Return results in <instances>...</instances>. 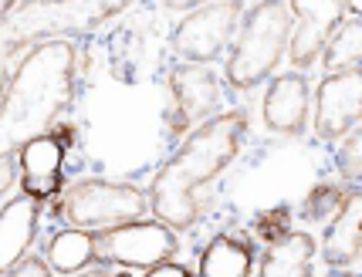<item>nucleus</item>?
Instances as JSON below:
<instances>
[{
    "label": "nucleus",
    "mask_w": 362,
    "mask_h": 277,
    "mask_svg": "<svg viewBox=\"0 0 362 277\" xmlns=\"http://www.w3.org/2000/svg\"><path fill=\"white\" fill-rule=\"evenodd\" d=\"M349 189L352 186H339V183H318L308 196H305V203H301V213H305V220H312V223H329L332 216L342 210V203H346Z\"/></svg>",
    "instance_id": "nucleus-19"
},
{
    "label": "nucleus",
    "mask_w": 362,
    "mask_h": 277,
    "mask_svg": "<svg viewBox=\"0 0 362 277\" xmlns=\"http://www.w3.org/2000/svg\"><path fill=\"white\" fill-rule=\"evenodd\" d=\"M335 163H339V172H342V179L349 186H359V179H362V132L359 129H352L346 136V142L339 146Z\"/></svg>",
    "instance_id": "nucleus-20"
},
{
    "label": "nucleus",
    "mask_w": 362,
    "mask_h": 277,
    "mask_svg": "<svg viewBox=\"0 0 362 277\" xmlns=\"http://www.w3.org/2000/svg\"><path fill=\"white\" fill-rule=\"evenodd\" d=\"M4 277H51V267H47L45 257H37V254H28L21 264H14L11 271Z\"/></svg>",
    "instance_id": "nucleus-22"
},
{
    "label": "nucleus",
    "mask_w": 362,
    "mask_h": 277,
    "mask_svg": "<svg viewBox=\"0 0 362 277\" xmlns=\"http://www.w3.org/2000/svg\"><path fill=\"white\" fill-rule=\"evenodd\" d=\"M362 71L325 75L315 92V132L318 138H342L359 125Z\"/></svg>",
    "instance_id": "nucleus-9"
},
{
    "label": "nucleus",
    "mask_w": 362,
    "mask_h": 277,
    "mask_svg": "<svg viewBox=\"0 0 362 277\" xmlns=\"http://www.w3.org/2000/svg\"><path fill=\"white\" fill-rule=\"evenodd\" d=\"M146 277H193L183 267V264H173V261H163V264H156V267H149V274Z\"/></svg>",
    "instance_id": "nucleus-24"
},
{
    "label": "nucleus",
    "mask_w": 362,
    "mask_h": 277,
    "mask_svg": "<svg viewBox=\"0 0 362 277\" xmlns=\"http://www.w3.org/2000/svg\"><path fill=\"white\" fill-rule=\"evenodd\" d=\"M329 277H356V274H349V271H332Z\"/></svg>",
    "instance_id": "nucleus-27"
},
{
    "label": "nucleus",
    "mask_w": 362,
    "mask_h": 277,
    "mask_svg": "<svg viewBox=\"0 0 362 277\" xmlns=\"http://www.w3.org/2000/svg\"><path fill=\"white\" fill-rule=\"evenodd\" d=\"M240 17H244V28L227 58V85L237 92H247L278 68L281 54L288 51L295 17L288 11V4H254Z\"/></svg>",
    "instance_id": "nucleus-4"
},
{
    "label": "nucleus",
    "mask_w": 362,
    "mask_h": 277,
    "mask_svg": "<svg viewBox=\"0 0 362 277\" xmlns=\"http://www.w3.org/2000/svg\"><path fill=\"white\" fill-rule=\"evenodd\" d=\"M315 237L305 230H288L268 244L257 277H315L312 274V257H315Z\"/></svg>",
    "instance_id": "nucleus-15"
},
{
    "label": "nucleus",
    "mask_w": 362,
    "mask_h": 277,
    "mask_svg": "<svg viewBox=\"0 0 362 277\" xmlns=\"http://www.w3.org/2000/svg\"><path fill=\"white\" fill-rule=\"evenodd\" d=\"M68 277H112V271L105 267V264H98V267H85V271H78V274H68Z\"/></svg>",
    "instance_id": "nucleus-25"
},
{
    "label": "nucleus",
    "mask_w": 362,
    "mask_h": 277,
    "mask_svg": "<svg viewBox=\"0 0 362 277\" xmlns=\"http://www.w3.org/2000/svg\"><path fill=\"white\" fill-rule=\"evenodd\" d=\"M45 261L58 274H78L92 264V233L85 230H58L45 250Z\"/></svg>",
    "instance_id": "nucleus-18"
},
{
    "label": "nucleus",
    "mask_w": 362,
    "mask_h": 277,
    "mask_svg": "<svg viewBox=\"0 0 362 277\" xmlns=\"http://www.w3.org/2000/svg\"><path fill=\"white\" fill-rule=\"evenodd\" d=\"M244 136H247V115L240 108L217 112L163 163L146 193L149 210L163 227L189 230L197 223L200 216L197 193L234 163L237 153L244 149Z\"/></svg>",
    "instance_id": "nucleus-2"
},
{
    "label": "nucleus",
    "mask_w": 362,
    "mask_h": 277,
    "mask_svg": "<svg viewBox=\"0 0 362 277\" xmlns=\"http://www.w3.org/2000/svg\"><path fill=\"white\" fill-rule=\"evenodd\" d=\"M180 240L176 230L163 227L159 220H132L109 230L92 233V261L98 264H122V267H156L173 261Z\"/></svg>",
    "instance_id": "nucleus-6"
},
{
    "label": "nucleus",
    "mask_w": 362,
    "mask_h": 277,
    "mask_svg": "<svg viewBox=\"0 0 362 277\" xmlns=\"http://www.w3.org/2000/svg\"><path fill=\"white\" fill-rule=\"evenodd\" d=\"M122 7L129 4H14L0 24V92L17 61L31 47L51 41L47 34H85Z\"/></svg>",
    "instance_id": "nucleus-3"
},
{
    "label": "nucleus",
    "mask_w": 362,
    "mask_h": 277,
    "mask_svg": "<svg viewBox=\"0 0 362 277\" xmlns=\"http://www.w3.org/2000/svg\"><path fill=\"white\" fill-rule=\"evenodd\" d=\"M146 193L129 183H112V179H81L54 196L51 216L68 223L71 230H109L119 223H132L146 216Z\"/></svg>",
    "instance_id": "nucleus-5"
},
{
    "label": "nucleus",
    "mask_w": 362,
    "mask_h": 277,
    "mask_svg": "<svg viewBox=\"0 0 362 277\" xmlns=\"http://www.w3.org/2000/svg\"><path fill=\"white\" fill-rule=\"evenodd\" d=\"M41 220V203L31 196H14L0 206V277L28 257Z\"/></svg>",
    "instance_id": "nucleus-13"
},
{
    "label": "nucleus",
    "mask_w": 362,
    "mask_h": 277,
    "mask_svg": "<svg viewBox=\"0 0 362 277\" xmlns=\"http://www.w3.org/2000/svg\"><path fill=\"white\" fill-rule=\"evenodd\" d=\"M362 64V20L359 7H352L342 24L329 34V41L322 47V68L325 75H346V71H359Z\"/></svg>",
    "instance_id": "nucleus-16"
},
{
    "label": "nucleus",
    "mask_w": 362,
    "mask_h": 277,
    "mask_svg": "<svg viewBox=\"0 0 362 277\" xmlns=\"http://www.w3.org/2000/svg\"><path fill=\"white\" fill-rule=\"evenodd\" d=\"M170 132L183 136L187 129H200L221 112V78L210 64H176L170 71Z\"/></svg>",
    "instance_id": "nucleus-8"
},
{
    "label": "nucleus",
    "mask_w": 362,
    "mask_h": 277,
    "mask_svg": "<svg viewBox=\"0 0 362 277\" xmlns=\"http://www.w3.org/2000/svg\"><path fill=\"white\" fill-rule=\"evenodd\" d=\"M78 92V51L64 37L31 47L0 92V159L17 155L31 138L51 136Z\"/></svg>",
    "instance_id": "nucleus-1"
},
{
    "label": "nucleus",
    "mask_w": 362,
    "mask_h": 277,
    "mask_svg": "<svg viewBox=\"0 0 362 277\" xmlns=\"http://www.w3.org/2000/svg\"><path fill=\"white\" fill-rule=\"evenodd\" d=\"M17 179L24 196L45 203L58 196L64 189V149L54 136H37L31 138L21 153H17Z\"/></svg>",
    "instance_id": "nucleus-11"
},
{
    "label": "nucleus",
    "mask_w": 362,
    "mask_h": 277,
    "mask_svg": "<svg viewBox=\"0 0 362 277\" xmlns=\"http://www.w3.org/2000/svg\"><path fill=\"white\" fill-rule=\"evenodd\" d=\"M112 277H132V274H112Z\"/></svg>",
    "instance_id": "nucleus-28"
},
{
    "label": "nucleus",
    "mask_w": 362,
    "mask_h": 277,
    "mask_svg": "<svg viewBox=\"0 0 362 277\" xmlns=\"http://www.w3.org/2000/svg\"><path fill=\"white\" fill-rule=\"evenodd\" d=\"M11 7H14V4H11V0H0V24H4V20H7V14H11Z\"/></svg>",
    "instance_id": "nucleus-26"
},
{
    "label": "nucleus",
    "mask_w": 362,
    "mask_h": 277,
    "mask_svg": "<svg viewBox=\"0 0 362 277\" xmlns=\"http://www.w3.org/2000/svg\"><path fill=\"white\" fill-rule=\"evenodd\" d=\"M362 250V193L359 186L349 189L342 210L329 220L325 227V237H322V257L332 271H342V267H352L359 261Z\"/></svg>",
    "instance_id": "nucleus-14"
},
{
    "label": "nucleus",
    "mask_w": 362,
    "mask_h": 277,
    "mask_svg": "<svg viewBox=\"0 0 362 277\" xmlns=\"http://www.w3.org/2000/svg\"><path fill=\"white\" fill-rule=\"evenodd\" d=\"M17 155H11V159H0V196H7L11 193V186L17 183Z\"/></svg>",
    "instance_id": "nucleus-23"
},
{
    "label": "nucleus",
    "mask_w": 362,
    "mask_h": 277,
    "mask_svg": "<svg viewBox=\"0 0 362 277\" xmlns=\"http://www.w3.org/2000/svg\"><path fill=\"white\" fill-rule=\"evenodd\" d=\"M254 250L247 240L237 237H214L206 250L200 254V277H251Z\"/></svg>",
    "instance_id": "nucleus-17"
},
{
    "label": "nucleus",
    "mask_w": 362,
    "mask_h": 277,
    "mask_svg": "<svg viewBox=\"0 0 362 277\" xmlns=\"http://www.w3.org/2000/svg\"><path fill=\"white\" fill-rule=\"evenodd\" d=\"M356 4H329V0H315V4H288L291 17L298 20V28H291L288 37V58L295 68H312L322 58V47L329 41V34L342 24V17L352 11Z\"/></svg>",
    "instance_id": "nucleus-10"
},
{
    "label": "nucleus",
    "mask_w": 362,
    "mask_h": 277,
    "mask_svg": "<svg viewBox=\"0 0 362 277\" xmlns=\"http://www.w3.org/2000/svg\"><path fill=\"white\" fill-rule=\"evenodd\" d=\"M308 78L291 71V75H278L271 81L268 95H264V122L268 129L281 132V136H298L308 119Z\"/></svg>",
    "instance_id": "nucleus-12"
},
{
    "label": "nucleus",
    "mask_w": 362,
    "mask_h": 277,
    "mask_svg": "<svg viewBox=\"0 0 362 277\" xmlns=\"http://www.w3.org/2000/svg\"><path fill=\"white\" fill-rule=\"evenodd\" d=\"M291 230V210L288 206H271L264 213L254 216V233L264 240V244H274L278 237Z\"/></svg>",
    "instance_id": "nucleus-21"
},
{
    "label": "nucleus",
    "mask_w": 362,
    "mask_h": 277,
    "mask_svg": "<svg viewBox=\"0 0 362 277\" xmlns=\"http://www.w3.org/2000/svg\"><path fill=\"white\" fill-rule=\"evenodd\" d=\"M247 4H204L180 20L173 34V54L183 64H210L223 54L227 41L237 34V20Z\"/></svg>",
    "instance_id": "nucleus-7"
}]
</instances>
